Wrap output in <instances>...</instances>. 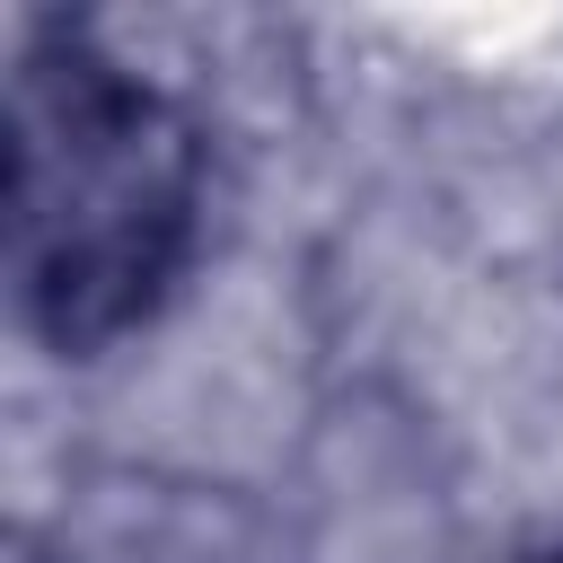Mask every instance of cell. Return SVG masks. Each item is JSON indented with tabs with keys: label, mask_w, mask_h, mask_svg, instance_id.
I'll return each instance as SVG.
<instances>
[{
	"label": "cell",
	"mask_w": 563,
	"mask_h": 563,
	"mask_svg": "<svg viewBox=\"0 0 563 563\" xmlns=\"http://www.w3.org/2000/svg\"><path fill=\"white\" fill-rule=\"evenodd\" d=\"M9 255L53 352H106L176 282L202 220V132L88 35H35L9 88Z\"/></svg>",
	"instance_id": "obj_1"
},
{
	"label": "cell",
	"mask_w": 563,
	"mask_h": 563,
	"mask_svg": "<svg viewBox=\"0 0 563 563\" xmlns=\"http://www.w3.org/2000/svg\"><path fill=\"white\" fill-rule=\"evenodd\" d=\"M519 563H563V537H554V545H537V554H519Z\"/></svg>",
	"instance_id": "obj_2"
}]
</instances>
